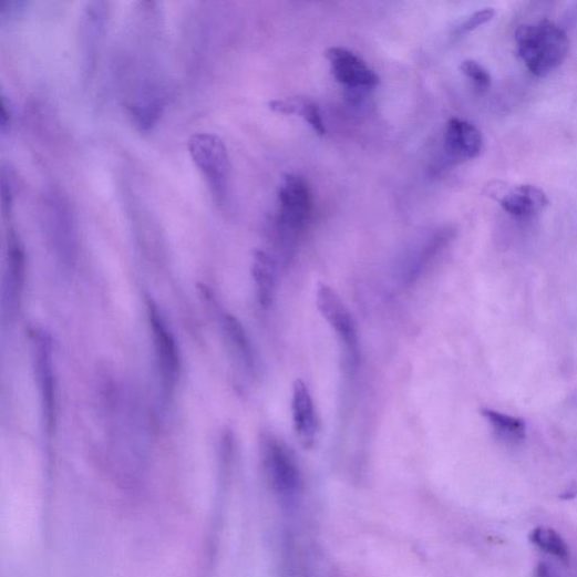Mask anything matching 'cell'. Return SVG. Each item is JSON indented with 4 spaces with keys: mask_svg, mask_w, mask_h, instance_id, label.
<instances>
[{
    "mask_svg": "<svg viewBox=\"0 0 577 577\" xmlns=\"http://www.w3.org/2000/svg\"><path fill=\"white\" fill-rule=\"evenodd\" d=\"M336 80L349 89H373L380 78L351 50L332 47L326 53Z\"/></svg>",
    "mask_w": 577,
    "mask_h": 577,
    "instance_id": "obj_7",
    "label": "cell"
},
{
    "mask_svg": "<svg viewBox=\"0 0 577 577\" xmlns=\"http://www.w3.org/2000/svg\"><path fill=\"white\" fill-rule=\"evenodd\" d=\"M537 577H557L549 566L540 564L537 569Z\"/></svg>",
    "mask_w": 577,
    "mask_h": 577,
    "instance_id": "obj_23",
    "label": "cell"
},
{
    "mask_svg": "<svg viewBox=\"0 0 577 577\" xmlns=\"http://www.w3.org/2000/svg\"><path fill=\"white\" fill-rule=\"evenodd\" d=\"M25 255L18 237L12 234L9 245L7 298L10 311H17L24 286Z\"/></svg>",
    "mask_w": 577,
    "mask_h": 577,
    "instance_id": "obj_14",
    "label": "cell"
},
{
    "mask_svg": "<svg viewBox=\"0 0 577 577\" xmlns=\"http://www.w3.org/2000/svg\"><path fill=\"white\" fill-rule=\"evenodd\" d=\"M316 303L341 341L343 357L350 370H354L361 358L360 341L354 319L339 293L329 286L320 285L316 292Z\"/></svg>",
    "mask_w": 577,
    "mask_h": 577,
    "instance_id": "obj_5",
    "label": "cell"
},
{
    "mask_svg": "<svg viewBox=\"0 0 577 577\" xmlns=\"http://www.w3.org/2000/svg\"><path fill=\"white\" fill-rule=\"evenodd\" d=\"M529 538L537 547L560 559H566L569 555L566 542L554 529L538 527L532 532Z\"/></svg>",
    "mask_w": 577,
    "mask_h": 577,
    "instance_id": "obj_19",
    "label": "cell"
},
{
    "mask_svg": "<svg viewBox=\"0 0 577 577\" xmlns=\"http://www.w3.org/2000/svg\"><path fill=\"white\" fill-rule=\"evenodd\" d=\"M47 213L49 215V227L63 258L72 259L75 249V233L72 215L61 199L50 198L47 200Z\"/></svg>",
    "mask_w": 577,
    "mask_h": 577,
    "instance_id": "obj_12",
    "label": "cell"
},
{
    "mask_svg": "<svg viewBox=\"0 0 577 577\" xmlns=\"http://www.w3.org/2000/svg\"><path fill=\"white\" fill-rule=\"evenodd\" d=\"M516 42L526 68L538 78H545L560 68L569 51L566 32L547 20L519 27Z\"/></svg>",
    "mask_w": 577,
    "mask_h": 577,
    "instance_id": "obj_1",
    "label": "cell"
},
{
    "mask_svg": "<svg viewBox=\"0 0 577 577\" xmlns=\"http://www.w3.org/2000/svg\"><path fill=\"white\" fill-rule=\"evenodd\" d=\"M461 71L472 82L478 93L483 94L488 92L492 85V78L480 62L472 59L464 60L461 65Z\"/></svg>",
    "mask_w": 577,
    "mask_h": 577,
    "instance_id": "obj_20",
    "label": "cell"
},
{
    "mask_svg": "<svg viewBox=\"0 0 577 577\" xmlns=\"http://www.w3.org/2000/svg\"><path fill=\"white\" fill-rule=\"evenodd\" d=\"M292 422L296 435L306 449L312 447L318 439L319 420L312 396L302 380H297L292 389Z\"/></svg>",
    "mask_w": 577,
    "mask_h": 577,
    "instance_id": "obj_10",
    "label": "cell"
},
{
    "mask_svg": "<svg viewBox=\"0 0 577 577\" xmlns=\"http://www.w3.org/2000/svg\"><path fill=\"white\" fill-rule=\"evenodd\" d=\"M484 195L497 202L508 215L517 218L535 217L549 206L545 192L535 185H513L503 181H492L485 186Z\"/></svg>",
    "mask_w": 577,
    "mask_h": 577,
    "instance_id": "obj_6",
    "label": "cell"
},
{
    "mask_svg": "<svg viewBox=\"0 0 577 577\" xmlns=\"http://www.w3.org/2000/svg\"><path fill=\"white\" fill-rule=\"evenodd\" d=\"M495 17V11L493 9H484L472 14L466 21H464L455 31L457 35L467 34L480 27L488 23Z\"/></svg>",
    "mask_w": 577,
    "mask_h": 577,
    "instance_id": "obj_21",
    "label": "cell"
},
{
    "mask_svg": "<svg viewBox=\"0 0 577 577\" xmlns=\"http://www.w3.org/2000/svg\"><path fill=\"white\" fill-rule=\"evenodd\" d=\"M10 122H11V112H10V109L4 99L3 100L2 121H0V123H2V133L3 134L7 132L8 127L10 126Z\"/></svg>",
    "mask_w": 577,
    "mask_h": 577,
    "instance_id": "obj_22",
    "label": "cell"
},
{
    "mask_svg": "<svg viewBox=\"0 0 577 577\" xmlns=\"http://www.w3.org/2000/svg\"><path fill=\"white\" fill-rule=\"evenodd\" d=\"M291 99V115L301 116L319 136L327 135V126L319 106L311 99L299 96Z\"/></svg>",
    "mask_w": 577,
    "mask_h": 577,
    "instance_id": "obj_18",
    "label": "cell"
},
{
    "mask_svg": "<svg viewBox=\"0 0 577 577\" xmlns=\"http://www.w3.org/2000/svg\"><path fill=\"white\" fill-rule=\"evenodd\" d=\"M482 413L501 441L508 444H519L526 439V423L522 419L493 410H483Z\"/></svg>",
    "mask_w": 577,
    "mask_h": 577,
    "instance_id": "obj_15",
    "label": "cell"
},
{
    "mask_svg": "<svg viewBox=\"0 0 577 577\" xmlns=\"http://www.w3.org/2000/svg\"><path fill=\"white\" fill-rule=\"evenodd\" d=\"M311 212V190L306 179L286 175L279 189L278 226L282 238L288 241L298 239L309 225Z\"/></svg>",
    "mask_w": 577,
    "mask_h": 577,
    "instance_id": "obj_4",
    "label": "cell"
},
{
    "mask_svg": "<svg viewBox=\"0 0 577 577\" xmlns=\"http://www.w3.org/2000/svg\"><path fill=\"white\" fill-rule=\"evenodd\" d=\"M251 274L259 302L268 309L274 302L277 284V265L272 256L265 250H256Z\"/></svg>",
    "mask_w": 577,
    "mask_h": 577,
    "instance_id": "obj_13",
    "label": "cell"
},
{
    "mask_svg": "<svg viewBox=\"0 0 577 577\" xmlns=\"http://www.w3.org/2000/svg\"><path fill=\"white\" fill-rule=\"evenodd\" d=\"M452 234L441 233L435 235L430 243H427L423 249L416 255V258L408 267L404 276V282L411 285L419 280L420 277L426 271L431 264L436 259L439 253L447 245L452 239Z\"/></svg>",
    "mask_w": 577,
    "mask_h": 577,
    "instance_id": "obj_16",
    "label": "cell"
},
{
    "mask_svg": "<svg viewBox=\"0 0 577 577\" xmlns=\"http://www.w3.org/2000/svg\"><path fill=\"white\" fill-rule=\"evenodd\" d=\"M150 319L165 390H171L179 374L181 364L177 344L155 306L150 308Z\"/></svg>",
    "mask_w": 577,
    "mask_h": 577,
    "instance_id": "obj_9",
    "label": "cell"
},
{
    "mask_svg": "<svg viewBox=\"0 0 577 577\" xmlns=\"http://www.w3.org/2000/svg\"><path fill=\"white\" fill-rule=\"evenodd\" d=\"M224 328L231 347L248 370L255 368V356L249 339L238 320L227 315L224 318Z\"/></svg>",
    "mask_w": 577,
    "mask_h": 577,
    "instance_id": "obj_17",
    "label": "cell"
},
{
    "mask_svg": "<svg viewBox=\"0 0 577 577\" xmlns=\"http://www.w3.org/2000/svg\"><path fill=\"white\" fill-rule=\"evenodd\" d=\"M262 462L277 496L287 506L296 504L301 492L302 477L290 447L275 435L267 434L262 440Z\"/></svg>",
    "mask_w": 577,
    "mask_h": 577,
    "instance_id": "obj_2",
    "label": "cell"
},
{
    "mask_svg": "<svg viewBox=\"0 0 577 577\" xmlns=\"http://www.w3.org/2000/svg\"><path fill=\"white\" fill-rule=\"evenodd\" d=\"M484 140L478 127L460 117L449 120L444 134L445 152L454 162L463 163L480 156Z\"/></svg>",
    "mask_w": 577,
    "mask_h": 577,
    "instance_id": "obj_8",
    "label": "cell"
},
{
    "mask_svg": "<svg viewBox=\"0 0 577 577\" xmlns=\"http://www.w3.org/2000/svg\"><path fill=\"white\" fill-rule=\"evenodd\" d=\"M34 350L44 416L48 426L52 427L55 406V383L53 374L52 342L47 333H35Z\"/></svg>",
    "mask_w": 577,
    "mask_h": 577,
    "instance_id": "obj_11",
    "label": "cell"
},
{
    "mask_svg": "<svg viewBox=\"0 0 577 577\" xmlns=\"http://www.w3.org/2000/svg\"><path fill=\"white\" fill-rule=\"evenodd\" d=\"M188 153L209 183L219 204L228 198L230 159L225 143L213 134H198L188 142Z\"/></svg>",
    "mask_w": 577,
    "mask_h": 577,
    "instance_id": "obj_3",
    "label": "cell"
}]
</instances>
